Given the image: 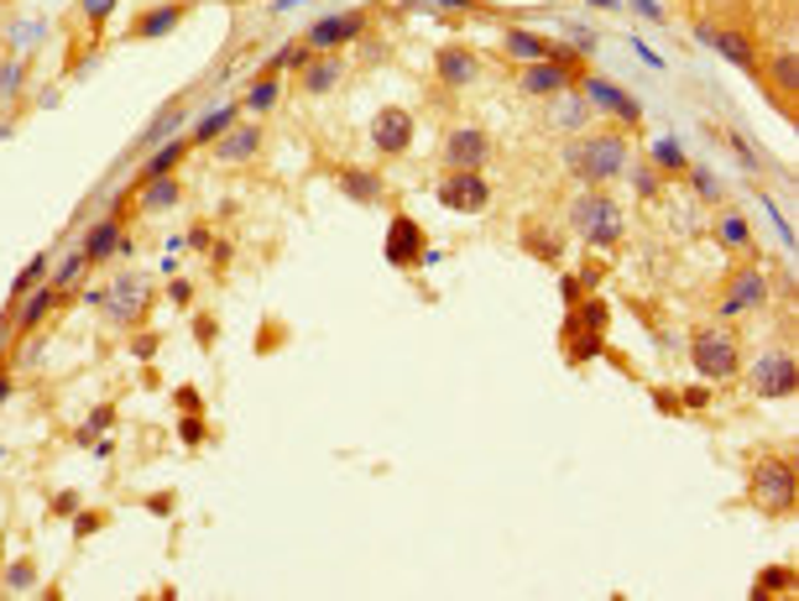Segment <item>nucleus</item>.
<instances>
[{"label": "nucleus", "instance_id": "72a5a7b5", "mask_svg": "<svg viewBox=\"0 0 799 601\" xmlns=\"http://www.w3.org/2000/svg\"><path fill=\"white\" fill-rule=\"evenodd\" d=\"M795 586V570L789 565H779V570H763L758 576V597H774V591H789Z\"/></svg>", "mask_w": 799, "mask_h": 601}, {"label": "nucleus", "instance_id": "ea45409f", "mask_svg": "<svg viewBox=\"0 0 799 601\" xmlns=\"http://www.w3.org/2000/svg\"><path fill=\"white\" fill-rule=\"evenodd\" d=\"M17 84H21V68L17 63H0V100H17Z\"/></svg>", "mask_w": 799, "mask_h": 601}, {"label": "nucleus", "instance_id": "09e8293b", "mask_svg": "<svg viewBox=\"0 0 799 601\" xmlns=\"http://www.w3.org/2000/svg\"><path fill=\"white\" fill-rule=\"evenodd\" d=\"M705 398H711L705 387H690V393H684V408H705Z\"/></svg>", "mask_w": 799, "mask_h": 601}, {"label": "nucleus", "instance_id": "79ce46f5", "mask_svg": "<svg viewBox=\"0 0 799 601\" xmlns=\"http://www.w3.org/2000/svg\"><path fill=\"white\" fill-rule=\"evenodd\" d=\"M131 356H137V361H152V356H158V335H152V330H141L137 341H131Z\"/></svg>", "mask_w": 799, "mask_h": 601}, {"label": "nucleus", "instance_id": "dca6fc26", "mask_svg": "<svg viewBox=\"0 0 799 601\" xmlns=\"http://www.w3.org/2000/svg\"><path fill=\"white\" fill-rule=\"evenodd\" d=\"M570 84H575V74H570V63H560V58L522 63V95H533V100H554V95H564Z\"/></svg>", "mask_w": 799, "mask_h": 601}, {"label": "nucleus", "instance_id": "ddd939ff", "mask_svg": "<svg viewBox=\"0 0 799 601\" xmlns=\"http://www.w3.org/2000/svg\"><path fill=\"white\" fill-rule=\"evenodd\" d=\"M434 74H440L444 89H471L481 79V58L465 42H444L440 53H434Z\"/></svg>", "mask_w": 799, "mask_h": 601}, {"label": "nucleus", "instance_id": "4c0bfd02", "mask_svg": "<svg viewBox=\"0 0 799 601\" xmlns=\"http://www.w3.org/2000/svg\"><path fill=\"white\" fill-rule=\"evenodd\" d=\"M179 126H183V105H173V110H162V116H158V126L147 131V141H162V137H173Z\"/></svg>", "mask_w": 799, "mask_h": 601}, {"label": "nucleus", "instance_id": "5701e85b", "mask_svg": "<svg viewBox=\"0 0 799 601\" xmlns=\"http://www.w3.org/2000/svg\"><path fill=\"white\" fill-rule=\"evenodd\" d=\"M179 21H183V0H162V6L141 11V17L131 21V37H137V42H158V37H168V32H179Z\"/></svg>", "mask_w": 799, "mask_h": 601}, {"label": "nucleus", "instance_id": "412c9836", "mask_svg": "<svg viewBox=\"0 0 799 601\" xmlns=\"http://www.w3.org/2000/svg\"><path fill=\"white\" fill-rule=\"evenodd\" d=\"M580 95H585V105H601V110H612V116L627 120V126H638V120H643L638 100H633V95H622L612 79H585V89H580Z\"/></svg>", "mask_w": 799, "mask_h": 601}, {"label": "nucleus", "instance_id": "49530a36", "mask_svg": "<svg viewBox=\"0 0 799 601\" xmlns=\"http://www.w3.org/2000/svg\"><path fill=\"white\" fill-rule=\"evenodd\" d=\"M168 299L179 303V309H188V303H194V288H188V282H173V288H168Z\"/></svg>", "mask_w": 799, "mask_h": 601}, {"label": "nucleus", "instance_id": "e433bc0d", "mask_svg": "<svg viewBox=\"0 0 799 601\" xmlns=\"http://www.w3.org/2000/svg\"><path fill=\"white\" fill-rule=\"evenodd\" d=\"M684 173H690V183H695L700 200H721V179H716V173H705V168H684Z\"/></svg>", "mask_w": 799, "mask_h": 601}, {"label": "nucleus", "instance_id": "393cba45", "mask_svg": "<svg viewBox=\"0 0 799 601\" xmlns=\"http://www.w3.org/2000/svg\"><path fill=\"white\" fill-rule=\"evenodd\" d=\"M501 53L507 58H522V63H539L554 53V42L543 37V32H528V26H507L501 32Z\"/></svg>", "mask_w": 799, "mask_h": 601}, {"label": "nucleus", "instance_id": "39448f33", "mask_svg": "<svg viewBox=\"0 0 799 601\" xmlns=\"http://www.w3.org/2000/svg\"><path fill=\"white\" fill-rule=\"evenodd\" d=\"M492 137L481 131V126H450L444 131V168L450 173H481L486 162H492Z\"/></svg>", "mask_w": 799, "mask_h": 601}, {"label": "nucleus", "instance_id": "9d476101", "mask_svg": "<svg viewBox=\"0 0 799 601\" xmlns=\"http://www.w3.org/2000/svg\"><path fill=\"white\" fill-rule=\"evenodd\" d=\"M440 204L455 215H486L492 210V183H486V173H450L440 183Z\"/></svg>", "mask_w": 799, "mask_h": 601}, {"label": "nucleus", "instance_id": "bb28decb", "mask_svg": "<svg viewBox=\"0 0 799 601\" xmlns=\"http://www.w3.org/2000/svg\"><path fill=\"white\" fill-rule=\"evenodd\" d=\"M183 152H188V141H183V137H173V141H168V147H158V152L147 158V168H141V179H168V173H179ZM141 179H137V183H141Z\"/></svg>", "mask_w": 799, "mask_h": 601}, {"label": "nucleus", "instance_id": "9b49d317", "mask_svg": "<svg viewBox=\"0 0 799 601\" xmlns=\"http://www.w3.org/2000/svg\"><path fill=\"white\" fill-rule=\"evenodd\" d=\"M695 37L705 42V47H716L726 63H737L742 74H758L763 58H758V47H753V37H747L742 26H700Z\"/></svg>", "mask_w": 799, "mask_h": 601}, {"label": "nucleus", "instance_id": "4be33fe9", "mask_svg": "<svg viewBox=\"0 0 799 601\" xmlns=\"http://www.w3.org/2000/svg\"><path fill=\"white\" fill-rule=\"evenodd\" d=\"M758 74L768 79V89H774L779 100H795L799 95V53L795 47H779L768 63H758Z\"/></svg>", "mask_w": 799, "mask_h": 601}, {"label": "nucleus", "instance_id": "b1692460", "mask_svg": "<svg viewBox=\"0 0 799 601\" xmlns=\"http://www.w3.org/2000/svg\"><path fill=\"white\" fill-rule=\"evenodd\" d=\"M183 200L179 179L168 173V179H141L137 183V215H162V210H173Z\"/></svg>", "mask_w": 799, "mask_h": 601}, {"label": "nucleus", "instance_id": "7ed1b4c3", "mask_svg": "<svg viewBox=\"0 0 799 601\" xmlns=\"http://www.w3.org/2000/svg\"><path fill=\"white\" fill-rule=\"evenodd\" d=\"M753 502L768 518H789L799 507V465L784 455H758L753 461Z\"/></svg>", "mask_w": 799, "mask_h": 601}, {"label": "nucleus", "instance_id": "a878e982", "mask_svg": "<svg viewBox=\"0 0 799 601\" xmlns=\"http://www.w3.org/2000/svg\"><path fill=\"white\" fill-rule=\"evenodd\" d=\"M240 120V105H220L215 116H204L199 126H194V137H188V147H209V141H220L230 126Z\"/></svg>", "mask_w": 799, "mask_h": 601}, {"label": "nucleus", "instance_id": "0eeeda50", "mask_svg": "<svg viewBox=\"0 0 799 601\" xmlns=\"http://www.w3.org/2000/svg\"><path fill=\"white\" fill-rule=\"evenodd\" d=\"M366 37V11H335V17H324L309 26V37H303V47L309 53H341V47H350V42Z\"/></svg>", "mask_w": 799, "mask_h": 601}, {"label": "nucleus", "instance_id": "de8ad7c7", "mask_svg": "<svg viewBox=\"0 0 799 601\" xmlns=\"http://www.w3.org/2000/svg\"><path fill=\"white\" fill-rule=\"evenodd\" d=\"M179 408L183 414H199V393L194 387H179Z\"/></svg>", "mask_w": 799, "mask_h": 601}, {"label": "nucleus", "instance_id": "c9c22d12", "mask_svg": "<svg viewBox=\"0 0 799 601\" xmlns=\"http://www.w3.org/2000/svg\"><path fill=\"white\" fill-rule=\"evenodd\" d=\"M6 586H11V591H32V586H37V565L17 560L11 570H6Z\"/></svg>", "mask_w": 799, "mask_h": 601}, {"label": "nucleus", "instance_id": "cd10ccee", "mask_svg": "<svg viewBox=\"0 0 799 601\" xmlns=\"http://www.w3.org/2000/svg\"><path fill=\"white\" fill-rule=\"evenodd\" d=\"M278 95H282V79L272 74V68H267V74L251 84V95H246V110H251V116H267V110L278 105Z\"/></svg>", "mask_w": 799, "mask_h": 601}, {"label": "nucleus", "instance_id": "c756f323", "mask_svg": "<svg viewBox=\"0 0 799 601\" xmlns=\"http://www.w3.org/2000/svg\"><path fill=\"white\" fill-rule=\"evenodd\" d=\"M721 246H726V251H758V246H753V225L742 221V215H721Z\"/></svg>", "mask_w": 799, "mask_h": 601}, {"label": "nucleus", "instance_id": "2f4dec72", "mask_svg": "<svg viewBox=\"0 0 799 601\" xmlns=\"http://www.w3.org/2000/svg\"><path fill=\"white\" fill-rule=\"evenodd\" d=\"M522 240H528V251H533L539 261H554V257H560V246H564L560 230H539V225H528V236H522Z\"/></svg>", "mask_w": 799, "mask_h": 601}, {"label": "nucleus", "instance_id": "1a4fd4ad", "mask_svg": "<svg viewBox=\"0 0 799 601\" xmlns=\"http://www.w3.org/2000/svg\"><path fill=\"white\" fill-rule=\"evenodd\" d=\"M768 303V278H763L758 267H737L732 278H726V293H721L716 314L721 320H737V314H753Z\"/></svg>", "mask_w": 799, "mask_h": 601}, {"label": "nucleus", "instance_id": "f03ea898", "mask_svg": "<svg viewBox=\"0 0 799 601\" xmlns=\"http://www.w3.org/2000/svg\"><path fill=\"white\" fill-rule=\"evenodd\" d=\"M564 225L575 230L591 251H617L627 225H622V204L606 194V189H580L570 210H564Z\"/></svg>", "mask_w": 799, "mask_h": 601}, {"label": "nucleus", "instance_id": "a18cd8bd", "mask_svg": "<svg viewBox=\"0 0 799 601\" xmlns=\"http://www.w3.org/2000/svg\"><path fill=\"white\" fill-rule=\"evenodd\" d=\"M100 528H105L100 513H79V518H74V534H79V539L84 534H100Z\"/></svg>", "mask_w": 799, "mask_h": 601}, {"label": "nucleus", "instance_id": "4468645a", "mask_svg": "<svg viewBox=\"0 0 799 601\" xmlns=\"http://www.w3.org/2000/svg\"><path fill=\"white\" fill-rule=\"evenodd\" d=\"M335 189H341L350 204H360V210H371V204L387 200V179H381L377 168H360V162H341Z\"/></svg>", "mask_w": 799, "mask_h": 601}, {"label": "nucleus", "instance_id": "6e6552de", "mask_svg": "<svg viewBox=\"0 0 799 601\" xmlns=\"http://www.w3.org/2000/svg\"><path fill=\"white\" fill-rule=\"evenodd\" d=\"M753 393L758 398H795L799 387V361L789 356V351H768V356L753 361Z\"/></svg>", "mask_w": 799, "mask_h": 601}, {"label": "nucleus", "instance_id": "f8f14e48", "mask_svg": "<svg viewBox=\"0 0 799 601\" xmlns=\"http://www.w3.org/2000/svg\"><path fill=\"white\" fill-rule=\"evenodd\" d=\"M261 141H267V131H261L257 120H246V126H230L220 141H209V152H215V162L220 168H240V162H257L261 158Z\"/></svg>", "mask_w": 799, "mask_h": 601}, {"label": "nucleus", "instance_id": "c03bdc74", "mask_svg": "<svg viewBox=\"0 0 799 601\" xmlns=\"http://www.w3.org/2000/svg\"><path fill=\"white\" fill-rule=\"evenodd\" d=\"M194 335H199V345H215V335H220V324L209 320V314H199V320H194Z\"/></svg>", "mask_w": 799, "mask_h": 601}, {"label": "nucleus", "instance_id": "37998d69", "mask_svg": "<svg viewBox=\"0 0 799 601\" xmlns=\"http://www.w3.org/2000/svg\"><path fill=\"white\" fill-rule=\"evenodd\" d=\"M179 434H183V444H199V440H204V419H199V414H188Z\"/></svg>", "mask_w": 799, "mask_h": 601}, {"label": "nucleus", "instance_id": "c85d7f7f", "mask_svg": "<svg viewBox=\"0 0 799 601\" xmlns=\"http://www.w3.org/2000/svg\"><path fill=\"white\" fill-rule=\"evenodd\" d=\"M47 278H53V257H47V251H37V257L21 267V278L11 282V303H17L21 293H32V288H37V282H47Z\"/></svg>", "mask_w": 799, "mask_h": 601}, {"label": "nucleus", "instance_id": "6ab92c4d", "mask_svg": "<svg viewBox=\"0 0 799 601\" xmlns=\"http://www.w3.org/2000/svg\"><path fill=\"white\" fill-rule=\"evenodd\" d=\"M6 303H11V299H6ZM58 303H63V288H53V282H37L32 293H21V299H17V314H11L17 335H32V330H37V324L47 320L53 309H58Z\"/></svg>", "mask_w": 799, "mask_h": 601}, {"label": "nucleus", "instance_id": "7c9ffc66", "mask_svg": "<svg viewBox=\"0 0 799 601\" xmlns=\"http://www.w3.org/2000/svg\"><path fill=\"white\" fill-rule=\"evenodd\" d=\"M654 168H659V179H684V152H680V141H659L654 147Z\"/></svg>", "mask_w": 799, "mask_h": 601}, {"label": "nucleus", "instance_id": "f3484780", "mask_svg": "<svg viewBox=\"0 0 799 601\" xmlns=\"http://www.w3.org/2000/svg\"><path fill=\"white\" fill-rule=\"evenodd\" d=\"M341 84H345V58L341 53H309V63L299 68V89L303 95H314V100L335 95Z\"/></svg>", "mask_w": 799, "mask_h": 601}, {"label": "nucleus", "instance_id": "20e7f679", "mask_svg": "<svg viewBox=\"0 0 799 601\" xmlns=\"http://www.w3.org/2000/svg\"><path fill=\"white\" fill-rule=\"evenodd\" d=\"M690 366H695V377L705 382H732L742 377V345L732 330H695V341H690Z\"/></svg>", "mask_w": 799, "mask_h": 601}, {"label": "nucleus", "instance_id": "58836bf2", "mask_svg": "<svg viewBox=\"0 0 799 601\" xmlns=\"http://www.w3.org/2000/svg\"><path fill=\"white\" fill-rule=\"evenodd\" d=\"M110 423H116V408L105 403V408H95V414H89V429H79V444L89 440V434H100V429H110Z\"/></svg>", "mask_w": 799, "mask_h": 601}, {"label": "nucleus", "instance_id": "3c124183", "mask_svg": "<svg viewBox=\"0 0 799 601\" xmlns=\"http://www.w3.org/2000/svg\"><path fill=\"white\" fill-rule=\"evenodd\" d=\"M11 387H17V382H11V372H6V366H0V403L11 398Z\"/></svg>", "mask_w": 799, "mask_h": 601}, {"label": "nucleus", "instance_id": "8fccbe9b", "mask_svg": "<svg viewBox=\"0 0 799 601\" xmlns=\"http://www.w3.org/2000/svg\"><path fill=\"white\" fill-rule=\"evenodd\" d=\"M74 507H79V497H74V492H63V497L53 502V513H74Z\"/></svg>", "mask_w": 799, "mask_h": 601}, {"label": "nucleus", "instance_id": "603ef678", "mask_svg": "<svg viewBox=\"0 0 799 601\" xmlns=\"http://www.w3.org/2000/svg\"><path fill=\"white\" fill-rule=\"evenodd\" d=\"M434 6H444V11H471V0H434Z\"/></svg>", "mask_w": 799, "mask_h": 601}, {"label": "nucleus", "instance_id": "f257e3e1", "mask_svg": "<svg viewBox=\"0 0 799 601\" xmlns=\"http://www.w3.org/2000/svg\"><path fill=\"white\" fill-rule=\"evenodd\" d=\"M564 168L585 189H606V183L627 179L633 152H627V137L622 131H591V137H575L564 147Z\"/></svg>", "mask_w": 799, "mask_h": 601}, {"label": "nucleus", "instance_id": "aec40b11", "mask_svg": "<svg viewBox=\"0 0 799 601\" xmlns=\"http://www.w3.org/2000/svg\"><path fill=\"white\" fill-rule=\"evenodd\" d=\"M147 303H152V293H147V288H141V282L131 278V282H116V288L105 293L100 309L110 314V324H126V330H131V324H141Z\"/></svg>", "mask_w": 799, "mask_h": 601}, {"label": "nucleus", "instance_id": "423d86ee", "mask_svg": "<svg viewBox=\"0 0 799 601\" xmlns=\"http://www.w3.org/2000/svg\"><path fill=\"white\" fill-rule=\"evenodd\" d=\"M419 137V120L413 110H402V105H381L377 116H371V147H377V158H402L408 147Z\"/></svg>", "mask_w": 799, "mask_h": 601}, {"label": "nucleus", "instance_id": "a211bd4d", "mask_svg": "<svg viewBox=\"0 0 799 601\" xmlns=\"http://www.w3.org/2000/svg\"><path fill=\"white\" fill-rule=\"evenodd\" d=\"M423 246H429V240H423V225L413 221V215H398V221L387 225V246H381V251H387L392 267H419Z\"/></svg>", "mask_w": 799, "mask_h": 601}, {"label": "nucleus", "instance_id": "a19ab883", "mask_svg": "<svg viewBox=\"0 0 799 601\" xmlns=\"http://www.w3.org/2000/svg\"><path fill=\"white\" fill-rule=\"evenodd\" d=\"M633 179H638V194L648 200V194H659V168H627Z\"/></svg>", "mask_w": 799, "mask_h": 601}, {"label": "nucleus", "instance_id": "473e14b6", "mask_svg": "<svg viewBox=\"0 0 799 601\" xmlns=\"http://www.w3.org/2000/svg\"><path fill=\"white\" fill-rule=\"evenodd\" d=\"M84 267H89V261H84V251H68V257H63L58 267H53V278H47V282H53V288H63V293H68V288H74V278H79Z\"/></svg>", "mask_w": 799, "mask_h": 601}, {"label": "nucleus", "instance_id": "2eb2a0df", "mask_svg": "<svg viewBox=\"0 0 799 601\" xmlns=\"http://www.w3.org/2000/svg\"><path fill=\"white\" fill-rule=\"evenodd\" d=\"M79 251H84V261H89V267H100V261L120 257V251H131V236L120 230V210L84 230V246H79Z\"/></svg>", "mask_w": 799, "mask_h": 601}, {"label": "nucleus", "instance_id": "f704fd0d", "mask_svg": "<svg viewBox=\"0 0 799 601\" xmlns=\"http://www.w3.org/2000/svg\"><path fill=\"white\" fill-rule=\"evenodd\" d=\"M120 0H84L79 6V17H84V26H95V32H100L105 21H110V11H116Z\"/></svg>", "mask_w": 799, "mask_h": 601}]
</instances>
